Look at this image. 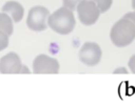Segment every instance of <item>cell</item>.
<instances>
[{
    "label": "cell",
    "mask_w": 135,
    "mask_h": 105,
    "mask_svg": "<svg viewBox=\"0 0 135 105\" xmlns=\"http://www.w3.org/2000/svg\"><path fill=\"white\" fill-rule=\"evenodd\" d=\"M12 18L4 12L0 13V30L6 33L8 36L13 35L14 32V25H13Z\"/></svg>",
    "instance_id": "cell-9"
},
{
    "label": "cell",
    "mask_w": 135,
    "mask_h": 105,
    "mask_svg": "<svg viewBox=\"0 0 135 105\" xmlns=\"http://www.w3.org/2000/svg\"><path fill=\"white\" fill-rule=\"evenodd\" d=\"M92 1L97 5V7L100 10V14L109 10L113 3V0H92Z\"/></svg>",
    "instance_id": "cell-10"
},
{
    "label": "cell",
    "mask_w": 135,
    "mask_h": 105,
    "mask_svg": "<svg viewBox=\"0 0 135 105\" xmlns=\"http://www.w3.org/2000/svg\"><path fill=\"white\" fill-rule=\"evenodd\" d=\"M50 12L46 7L41 5H35L30 8L27 18H26V25L31 30L34 32H42L45 30L47 27V17Z\"/></svg>",
    "instance_id": "cell-3"
},
{
    "label": "cell",
    "mask_w": 135,
    "mask_h": 105,
    "mask_svg": "<svg viewBox=\"0 0 135 105\" xmlns=\"http://www.w3.org/2000/svg\"><path fill=\"white\" fill-rule=\"evenodd\" d=\"M102 51L100 46L95 42H85L79 49V60L86 66H95L100 62Z\"/></svg>",
    "instance_id": "cell-5"
},
{
    "label": "cell",
    "mask_w": 135,
    "mask_h": 105,
    "mask_svg": "<svg viewBox=\"0 0 135 105\" xmlns=\"http://www.w3.org/2000/svg\"><path fill=\"white\" fill-rule=\"evenodd\" d=\"M113 74H129V71H128V69L124 68V67H118V68L114 69Z\"/></svg>",
    "instance_id": "cell-15"
},
{
    "label": "cell",
    "mask_w": 135,
    "mask_h": 105,
    "mask_svg": "<svg viewBox=\"0 0 135 105\" xmlns=\"http://www.w3.org/2000/svg\"><path fill=\"white\" fill-rule=\"evenodd\" d=\"M110 39L117 47H126L135 40V25L128 18L116 21L110 32Z\"/></svg>",
    "instance_id": "cell-2"
},
{
    "label": "cell",
    "mask_w": 135,
    "mask_h": 105,
    "mask_svg": "<svg viewBox=\"0 0 135 105\" xmlns=\"http://www.w3.org/2000/svg\"><path fill=\"white\" fill-rule=\"evenodd\" d=\"M124 18H128L129 20H131L133 23H134V25H135V12H130V13H127V14H124V16H123Z\"/></svg>",
    "instance_id": "cell-14"
},
{
    "label": "cell",
    "mask_w": 135,
    "mask_h": 105,
    "mask_svg": "<svg viewBox=\"0 0 135 105\" xmlns=\"http://www.w3.org/2000/svg\"><path fill=\"white\" fill-rule=\"evenodd\" d=\"M76 25V19L73 10L65 6H61L47 17V26L59 35L71 34Z\"/></svg>",
    "instance_id": "cell-1"
},
{
    "label": "cell",
    "mask_w": 135,
    "mask_h": 105,
    "mask_svg": "<svg viewBox=\"0 0 135 105\" xmlns=\"http://www.w3.org/2000/svg\"><path fill=\"white\" fill-rule=\"evenodd\" d=\"M128 66H129V69L132 74H135V54L133 56H131L129 62H128Z\"/></svg>",
    "instance_id": "cell-13"
},
{
    "label": "cell",
    "mask_w": 135,
    "mask_h": 105,
    "mask_svg": "<svg viewBox=\"0 0 135 105\" xmlns=\"http://www.w3.org/2000/svg\"><path fill=\"white\" fill-rule=\"evenodd\" d=\"M80 1H82V0H62V3H63V6L70 8L71 10H75L77 4Z\"/></svg>",
    "instance_id": "cell-12"
},
{
    "label": "cell",
    "mask_w": 135,
    "mask_h": 105,
    "mask_svg": "<svg viewBox=\"0 0 135 105\" xmlns=\"http://www.w3.org/2000/svg\"><path fill=\"white\" fill-rule=\"evenodd\" d=\"M59 62L57 59L47 55H38L33 61V72L34 74H58Z\"/></svg>",
    "instance_id": "cell-6"
},
{
    "label": "cell",
    "mask_w": 135,
    "mask_h": 105,
    "mask_svg": "<svg viewBox=\"0 0 135 105\" xmlns=\"http://www.w3.org/2000/svg\"><path fill=\"white\" fill-rule=\"evenodd\" d=\"M2 12L6 13L13 20V22H20L24 16V8L21 5V3L9 0L4 3L2 6Z\"/></svg>",
    "instance_id": "cell-8"
},
{
    "label": "cell",
    "mask_w": 135,
    "mask_h": 105,
    "mask_svg": "<svg viewBox=\"0 0 135 105\" xmlns=\"http://www.w3.org/2000/svg\"><path fill=\"white\" fill-rule=\"evenodd\" d=\"M19 74H30V69H28V67H27L26 65H23V64H22Z\"/></svg>",
    "instance_id": "cell-16"
},
{
    "label": "cell",
    "mask_w": 135,
    "mask_h": 105,
    "mask_svg": "<svg viewBox=\"0 0 135 105\" xmlns=\"http://www.w3.org/2000/svg\"><path fill=\"white\" fill-rule=\"evenodd\" d=\"M79 21L86 26L97 22L100 16V10L92 0H82L76 6Z\"/></svg>",
    "instance_id": "cell-4"
},
{
    "label": "cell",
    "mask_w": 135,
    "mask_h": 105,
    "mask_svg": "<svg viewBox=\"0 0 135 105\" xmlns=\"http://www.w3.org/2000/svg\"><path fill=\"white\" fill-rule=\"evenodd\" d=\"M22 62L18 54L11 51L0 59V72L1 74H19Z\"/></svg>",
    "instance_id": "cell-7"
},
{
    "label": "cell",
    "mask_w": 135,
    "mask_h": 105,
    "mask_svg": "<svg viewBox=\"0 0 135 105\" xmlns=\"http://www.w3.org/2000/svg\"><path fill=\"white\" fill-rule=\"evenodd\" d=\"M8 35L2 30H0V51L5 49L8 46Z\"/></svg>",
    "instance_id": "cell-11"
},
{
    "label": "cell",
    "mask_w": 135,
    "mask_h": 105,
    "mask_svg": "<svg viewBox=\"0 0 135 105\" xmlns=\"http://www.w3.org/2000/svg\"><path fill=\"white\" fill-rule=\"evenodd\" d=\"M132 7L135 9V0H132Z\"/></svg>",
    "instance_id": "cell-17"
}]
</instances>
